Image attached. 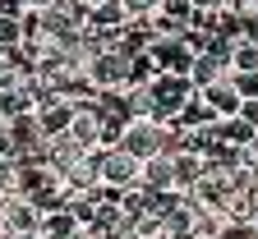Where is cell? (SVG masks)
<instances>
[{
	"label": "cell",
	"instance_id": "cell-18",
	"mask_svg": "<svg viewBox=\"0 0 258 239\" xmlns=\"http://www.w3.org/2000/svg\"><path fill=\"white\" fill-rule=\"evenodd\" d=\"M79 10H97V5H106V0H74Z\"/></svg>",
	"mask_w": 258,
	"mask_h": 239
},
{
	"label": "cell",
	"instance_id": "cell-4",
	"mask_svg": "<svg viewBox=\"0 0 258 239\" xmlns=\"http://www.w3.org/2000/svg\"><path fill=\"white\" fill-rule=\"evenodd\" d=\"M139 156H129L120 147H97V180H102V189H134L139 184Z\"/></svg>",
	"mask_w": 258,
	"mask_h": 239
},
{
	"label": "cell",
	"instance_id": "cell-1",
	"mask_svg": "<svg viewBox=\"0 0 258 239\" xmlns=\"http://www.w3.org/2000/svg\"><path fill=\"white\" fill-rule=\"evenodd\" d=\"M83 74L92 83L97 97H115L129 88V55L120 46H102V51H88L83 55Z\"/></svg>",
	"mask_w": 258,
	"mask_h": 239
},
{
	"label": "cell",
	"instance_id": "cell-14",
	"mask_svg": "<svg viewBox=\"0 0 258 239\" xmlns=\"http://www.w3.org/2000/svg\"><path fill=\"white\" fill-rule=\"evenodd\" d=\"M226 64H231V74H253L258 69V42L253 37H231L226 42Z\"/></svg>",
	"mask_w": 258,
	"mask_h": 239
},
{
	"label": "cell",
	"instance_id": "cell-20",
	"mask_svg": "<svg viewBox=\"0 0 258 239\" xmlns=\"http://www.w3.org/2000/svg\"><path fill=\"white\" fill-rule=\"evenodd\" d=\"M249 230H253V239H258V212H253V216H249Z\"/></svg>",
	"mask_w": 258,
	"mask_h": 239
},
{
	"label": "cell",
	"instance_id": "cell-2",
	"mask_svg": "<svg viewBox=\"0 0 258 239\" xmlns=\"http://www.w3.org/2000/svg\"><path fill=\"white\" fill-rule=\"evenodd\" d=\"M115 147L129 152V156H139V161L161 156V152H171V129L161 124V120H124Z\"/></svg>",
	"mask_w": 258,
	"mask_h": 239
},
{
	"label": "cell",
	"instance_id": "cell-13",
	"mask_svg": "<svg viewBox=\"0 0 258 239\" xmlns=\"http://www.w3.org/2000/svg\"><path fill=\"white\" fill-rule=\"evenodd\" d=\"M79 225H83V221L74 216V207H70V202H64V207L42 212V230H37V239H70Z\"/></svg>",
	"mask_w": 258,
	"mask_h": 239
},
{
	"label": "cell",
	"instance_id": "cell-3",
	"mask_svg": "<svg viewBox=\"0 0 258 239\" xmlns=\"http://www.w3.org/2000/svg\"><path fill=\"white\" fill-rule=\"evenodd\" d=\"M143 88H148V97H152V120H161V124H166L184 101L194 97V83H189L184 74H161V69H157Z\"/></svg>",
	"mask_w": 258,
	"mask_h": 239
},
{
	"label": "cell",
	"instance_id": "cell-10",
	"mask_svg": "<svg viewBox=\"0 0 258 239\" xmlns=\"http://www.w3.org/2000/svg\"><path fill=\"white\" fill-rule=\"evenodd\" d=\"M79 156H83V147L70 138V133H55V138H46V147H42V166H51L55 175H64Z\"/></svg>",
	"mask_w": 258,
	"mask_h": 239
},
{
	"label": "cell",
	"instance_id": "cell-11",
	"mask_svg": "<svg viewBox=\"0 0 258 239\" xmlns=\"http://www.w3.org/2000/svg\"><path fill=\"white\" fill-rule=\"evenodd\" d=\"M199 97H203L208 106L217 111V120H231V115L240 111V92L231 88V74H226V78H217V83H208V88H199Z\"/></svg>",
	"mask_w": 258,
	"mask_h": 239
},
{
	"label": "cell",
	"instance_id": "cell-16",
	"mask_svg": "<svg viewBox=\"0 0 258 239\" xmlns=\"http://www.w3.org/2000/svg\"><path fill=\"white\" fill-rule=\"evenodd\" d=\"M235 120H244L249 129H258V97H249V101H240V111H235Z\"/></svg>",
	"mask_w": 258,
	"mask_h": 239
},
{
	"label": "cell",
	"instance_id": "cell-17",
	"mask_svg": "<svg viewBox=\"0 0 258 239\" xmlns=\"http://www.w3.org/2000/svg\"><path fill=\"white\" fill-rule=\"evenodd\" d=\"M70 239H102V230H92V225H79V230H74Z\"/></svg>",
	"mask_w": 258,
	"mask_h": 239
},
{
	"label": "cell",
	"instance_id": "cell-19",
	"mask_svg": "<svg viewBox=\"0 0 258 239\" xmlns=\"http://www.w3.org/2000/svg\"><path fill=\"white\" fill-rule=\"evenodd\" d=\"M189 5H194V10H212L217 0H189Z\"/></svg>",
	"mask_w": 258,
	"mask_h": 239
},
{
	"label": "cell",
	"instance_id": "cell-12",
	"mask_svg": "<svg viewBox=\"0 0 258 239\" xmlns=\"http://www.w3.org/2000/svg\"><path fill=\"white\" fill-rule=\"evenodd\" d=\"M171 161H175V193H189L203 175V152H189V147H171Z\"/></svg>",
	"mask_w": 258,
	"mask_h": 239
},
{
	"label": "cell",
	"instance_id": "cell-9",
	"mask_svg": "<svg viewBox=\"0 0 258 239\" xmlns=\"http://www.w3.org/2000/svg\"><path fill=\"white\" fill-rule=\"evenodd\" d=\"M70 120H74V101H64V97H42L37 124H42L46 138H55V133H70Z\"/></svg>",
	"mask_w": 258,
	"mask_h": 239
},
{
	"label": "cell",
	"instance_id": "cell-15",
	"mask_svg": "<svg viewBox=\"0 0 258 239\" xmlns=\"http://www.w3.org/2000/svg\"><path fill=\"white\" fill-rule=\"evenodd\" d=\"M231 88L240 92V101L258 97V69H253V74H231Z\"/></svg>",
	"mask_w": 258,
	"mask_h": 239
},
{
	"label": "cell",
	"instance_id": "cell-7",
	"mask_svg": "<svg viewBox=\"0 0 258 239\" xmlns=\"http://www.w3.org/2000/svg\"><path fill=\"white\" fill-rule=\"evenodd\" d=\"M212 124H217V111L208 106V101H203L199 92H194V97L184 101V106H180V111L166 120V129H171V133H189V129H212Z\"/></svg>",
	"mask_w": 258,
	"mask_h": 239
},
{
	"label": "cell",
	"instance_id": "cell-6",
	"mask_svg": "<svg viewBox=\"0 0 258 239\" xmlns=\"http://www.w3.org/2000/svg\"><path fill=\"white\" fill-rule=\"evenodd\" d=\"M70 138L92 152V147H102V97L88 101V106H74V120H70Z\"/></svg>",
	"mask_w": 258,
	"mask_h": 239
},
{
	"label": "cell",
	"instance_id": "cell-5",
	"mask_svg": "<svg viewBox=\"0 0 258 239\" xmlns=\"http://www.w3.org/2000/svg\"><path fill=\"white\" fill-rule=\"evenodd\" d=\"M42 230V207L32 198H10L5 221H0V234H19V239H37Z\"/></svg>",
	"mask_w": 258,
	"mask_h": 239
},
{
	"label": "cell",
	"instance_id": "cell-8",
	"mask_svg": "<svg viewBox=\"0 0 258 239\" xmlns=\"http://www.w3.org/2000/svg\"><path fill=\"white\" fill-rule=\"evenodd\" d=\"M139 184H143L148 193H175V161H171V152L148 156V161L139 166Z\"/></svg>",
	"mask_w": 258,
	"mask_h": 239
}]
</instances>
